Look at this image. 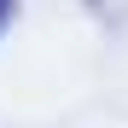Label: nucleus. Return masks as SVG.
Masks as SVG:
<instances>
[{"label":"nucleus","instance_id":"obj_1","mask_svg":"<svg viewBox=\"0 0 128 128\" xmlns=\"http://www.w3.org/2000/svg\"><path fill=\"white\" fill-rule=\"evenodd\" d=\"M12 12H18V0H0V35H6V24H12Z\"/></svg>","mask_w":128,"mask_h":128}]
</instances>
